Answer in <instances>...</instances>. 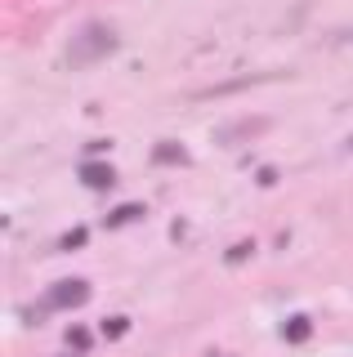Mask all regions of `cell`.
<instances>
[{
  "label": "cell",
  "mask_w": 353,
  "mask_h": 357,
  "mask_svg": "<svg viewBox=\"0 0 353 357\" xmlns=\"http://www.w3.org/2000/svg\"><path fill=\"white\" fill-rule=\"evenodd\" d=\"M117 31L112 27H103V22H94V27H81L72 36L68 45V63L72 67H85V63H98V59H107V54H117Z\"/></svg>",
  "instance_id": "1"
},
{
  "label": "cell",
  "mask_w": 353,
  "mask_h": 357,
  "mask_svg": "<svg viewBox=\"0 0 353 357\" xmlns=\"http://www.w3.org/2000/svg\"><path fill=\"white\" fill-rule=\"evenodd\" d=\"M85 299H90V282H81V277H68V282H59V286L45 295V304L63 312V308H81Z\"/></svg>",
  "instance_id": "2"
},
{
  "label": "cell",
  "mask_w": 353,
  "mask_h": 357,
  "mask_svg": "<svg viewBox=\"0 0 353 357\" xmlns=\"http://www.w3.org/2000/svg\"><path fill=\"white\" fill-rule=\"evenodd\" d=\"M81 183L94 188V192H107V188L117 183V170H112L107 161H85V165H81Z\"/></svg>",
  "instance_id": "3"
},
{
  "label": "cell",
  "mask_w": 353,
  "mask_h": 357,
  "mask_svg": "<svg viewBox=\"0 0 353 357\" xmlns=\"http://www.w3.org/2000/svg\"><path fill=\"white\" fill-rule=\"evenodd\" d=\"M152 161H157V165H188L193 156H188V148H183V143L165 139V143H157V148H152Z\"/></svg>",
  "instance_id": "4"
},
{
  "label": "cell",
  "mask_w": 353,
  "mask_h": 357,
  "mask_svg": "<svg viewBox=\"0 0 353 357\" xmlns=\"http://www.w3.org/2000/svg\"><path fill=\"white\" fill-rule=\"evenodd\" d=\"M282 335H286V344H304L308 335H313V321H308V317H300V312H295V317H286Z\"/></svg>",
  "instance_id": "5"
},
{
  "label": "cell",
  "mask_w": 353,
  "mask_h": 357,
  "mask_svg": "<svg viewBox=\"0 0 353 357\" xmlns=\"http://www.w3.org/2000/svg\"><path fill=\"white\" fill-rule=\"evenodd\" d=\"M130 219H143V206H139V201H126V206H117L103 223H107V228H121V223H130Z\"/></svg>",
  "instance_id": "6"
},
{
  "label": "cell",
  "mask_w": 353,
  "mask_h": 357,
  "mask_svg": "<svg viewBox=\"0 0 353 357\" xmlns=\"http://www.w3.org/2000/svg\"><path fill=\"white\" fill-rule=\"evenodd\" d=\"M260 130H269V121H264V116H260V121H241V126H224V130H219V139L228 143V139H241V134H260Z\"/></svg>",
  "instance_id": "7"
},
{
  "label": "cell",
  "mask_w": 353,
  "mask_h": 357,
  "mask_svg": "<svg viewBox=\"0 0 353 357\" xmlns=\"http://www.w3.org/2000/svg\"><path fill=\"white\" fill-rule=\"evenodd\" d=\"M126 331H130V317H121V312H117V317H107V321H103V335H107V340H121Z\"/></svg>",
  "instance_id": "8"
},
{
  "label": "cell",
  "mask_w": 353,
  "mask_h": 357,
  "mask_svg": "<svg viewBox=\"0 0 353 357\" xmlns=\"http://www.w3.org/2000/svg\"><path fill=\"white\" fill-rule=\"evenodd\" d=\"M68 344H72L76 353H85V349H90V331H85V326H72L68 331Z\"/></svg>",
  "instance_id": "9"
},
{
  "label": "cell",
  "mask_w": 353,
  "mask_h": 357,
  "mask_svg": "<svg viewBox=\"0 0 353 357\" xmlns=\"http://www.w3.org/2000/svg\"><path fill=\"white\" fill-rule=\"evenodd\" d=\"M81 241H85V228H72L68 237H63V250H76V245H81Z\"/></svg>",
  "instance_id": "10"
},
{
  "label": "cell",
  "mask_w": 353,
  "mask_h": 357,
  "mask_svg": "<svg viewBox=\"0 0 353 357\" xmlns=\"http://www.w3.org/2000/svg\"><path fill=\"white\" fill-rule=\"evenodd\" d=\"M349 148H353V139H349Z\"/></svg>",
  "instance_id": "11"
}]
</instances>
